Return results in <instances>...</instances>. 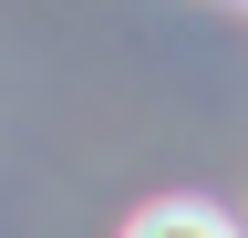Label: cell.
<instances>
[{
	"mask_svg": "<svg viewBox=\"0 0 248 238\" xmlns=\"http://www.w3.org/2000/svg\"><path fill=\"white\" fill-rule=\"evenodd\" d=\"M124 238H238V218L207 207V197H155V207L124 218Z\"/></svg>",
	"mask_w": 248,
	"mask_h": 238,
	"instance_id": "obj_1",
	"label": "cell"
}]
</instances>
